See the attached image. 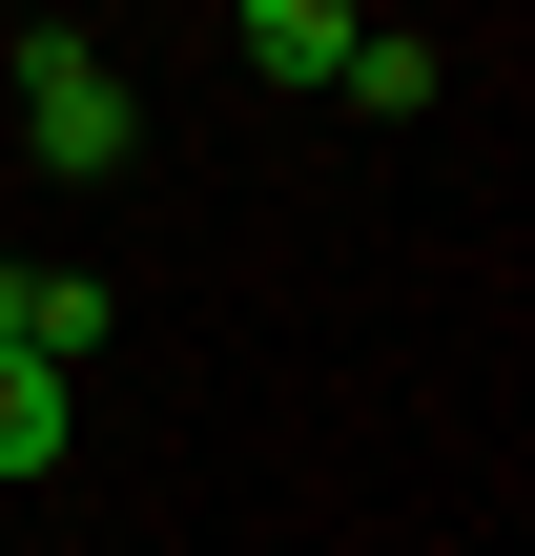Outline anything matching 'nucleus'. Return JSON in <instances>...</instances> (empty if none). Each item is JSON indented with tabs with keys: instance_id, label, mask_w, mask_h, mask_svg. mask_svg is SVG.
Wrapping results in <instances>:
<instances>
[{
	"instance_id": "nucleus-1",
	"label": "nucleus",
	"mask_w": 535,
	"mask_h": 556,
	"mask_svg": "<svg viewBox=\"0 0 535 556\" xmlns=\"http://www.w3.org/2000/svg\"><path fill=\"white\" fill-rule=\"evenodd\" d=\"M0 62H21V144H41V165H62V186H103V165H124V144H144V83H124V62H103V41H82V21H21V41H0Z\"/></svg>"
},
{
	"instance_id": "nucleus-2",
	"label": "nucleus",
	"mask_w": 535,
	"mask_h": 556,
	"mask_svg": "<svg viewBox=\"0 0 535 556\" xmlns=\"http://www.w3.org/2000/svg\"><path fill=\"white\" fill-rule=\"evenodd\" d=\"M227 62H247V83H351V21H330V0H247Z\"/></svg>"
},
{
	"instance_id": "nucleus-3",
	"label": "nucleus",
	"mask_w": 535,
	"mask_h": 556,
	"mask_svg": "<svg viewBox=\"0 0 535 556\" xmlns=\"http://www.w3.org/2000/svg\"><path fill=\"white\" fill-rule=\"evenodd\" d=\"M433 83H454V41H412V21H351V83H330V103H371V124H412Z\"/></svg>"
},
{
	"instance_id": "nucleus-4",
	"label": "nucleus",
	"mask_w": 535,
	"mask_h": 556,
	"mask_svg": "<svg viewBox=\"0 0 535 556\" xmlns=\"http://www.w3.org/2000/svg\"><path fill=\"white\" fill-rule=\"evenodd\" d=\"M62 433H82V392H62V371H21V351H0V475H62Z\"/></svg>"
},
{
	"instance_id": "nucleus-5",
	"label": "nucleus",
	"mask_w": 535,
	"mask_h": 556,
	"mask_svg": "<svg viewBox=\"0 0 535 556\" xmlns=\"http://www.w3.org/2000/svg\"><path fill=\"white\" fill-rule=\"evenodd\" d=\"M0 351H21V371H41V268H0Z\"/></svg>"
}]
</instances>
